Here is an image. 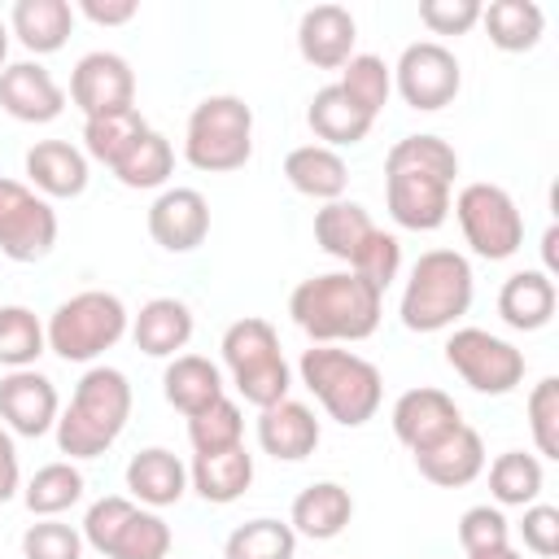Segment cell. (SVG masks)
Masks as SVG:
<instances>
[{"instance_id":"cell-1","label":"cell","mask_w":559,"mask_h":559,"mask_svg":"<svg viewBox=\"0 0 559 559\" xmlns=\"http://www.w3.org/2000/svg\"><path fill=\"white\" fill-rule=\"evenodd\" d=\"M459 153L441 135H402L384 157V201L397 227L437 231L450 218Z\"/></svg>"},{"instance_id":"cell-2","label":"cell","mask_w":559,"mask_h":559,"mask_svg":"<svg viewBox=\"0 0 559 559\" xmlns=\"http://www.w3.org/2000/svg\"><path fill=\"white\" fill-rule=\"evenodd\" d=\"M384 293L367 284L354 271H328L310 275L293 288L288 314L293 323L314 341V345H336V341H367L380 328Z\"/></svg>"},{"instance_id":"cell-3","label":"cell","mask_w":559,"mask_h":559,"mask_svg":"<svg viewBox=\"0 0 559 559\" xmlns=\"http://www.w3.org/2000/svg\"><path fill=\"white\" fill-rule=\"evenodd\" d=\"M131 419V380L118 367H87L70 406L57 415V450L70 459L105 454Z\"/></svg>"},{"instance_id":"cell-4","label":"cell","mask_w":559,"mask_h":559,"mask_svg":"<svg viewBox=\"0 0 559 559\" xmlns=\"http://www.w3.org/2000/svg\"><path fill=\"white\" fill-rule=\"evenodd\" d=\"M297 371H301V384L314 393V402L328 411V419H336L341 428H362L367 419H376V411L384 402L380 367L354 349L310 345L301 354Z\"/></svg>"},{"instance_id":"cell-5","label":"cell","mask_w":559,"mask_h":559,"mask_svg":"<svg viewBox=\"0 0 559 559\" xmlns=\"http://www.w3.org/2000/svg\"><path fill=\"white\" fill-rule=\"evenodd\" d=\"M472 293H476L472 262L463 253H454V249H428L411 266V280L402 288V310L397 314L419 336L445 332L472 310Z\"/></svg>"},{"instance_id":"cell-6","label":"cell","mask_w":559,"mask_h":559,"mask_svg":"<svg viewBox=\"0 0 559 559\" xmlns=\"http://www.w3.org/2000/svg\"><path fill=\"white\" fill-rule=\"evenodd\" d=\"M183 157L205 175L240 170L253 157V109L231 92L197 100L183 131Z\"/></svg>"},{"instance_id":"cell-7","label":"cell","mask_w":559,"mask_h":559,"mask_svg":"<svg viewBox=\"0 0 559 559\" xmlns=\"http://www.w3.org/2000/svg\"><path fill=\"white\" fill-rule=\"evenodd\" d=\"M223 362L231 371V384L236 393L249 402V406H275L288 397L293 389V371L284 362V349H280V336L266 319L258 314H245L236 319L227 332H223Z\"/></svg>"},{"instance_id":"cell-8","label":"cell","mask_w":559,"mask_h":559,"mask_svg":"<svg viewBox=\"0 0 559 559\" xmlns=\"http://www.w3.org/2000/svg\"><path fill=\"white\" fill-rule=\"evenodd\" d=\"M131 332V314L122 306L118 293L105 288H87L74 293L70 301H61L44 328L48 349L66 362H96L105 349H114L122 336Z\"/></svg>"},{"instance_id":"cell-9","label":"cell","mask_w":559,"mask_h":559,"mask_svg":"<svg viewBox=\"0 0 559 559\" xmlns=\"http://www.w3.org/2000/svg\"><path fill=\"white\" fill-rule=\"evenodd\" d=\"M450 205H454L463 240L472 245L476 258L507 262V258L520 253V245H524V214H520V205L511 201L507 188L476 179V183H463Z\"/></svg>"},{"instance_id":"cell-10","label":"cell","mask_w":559,"mask_h":559,"mask_svg":"<svg viewBox=\"0 0 559 559\" xmlns=\"http://www.w3.org/2000/svg\"><path fill=\"white\" fill-rule=\"evenodd\" d=\"M445 362L463 376L467 389L502 397L524 380V349H515L511 341L485 332V328H459L445 341Z\"/></svg>"},{"instance_id":"cell-11","label":"cell","mask_w":559,"mask_h":559,"mask_svg":"<svg viewBox=\"0 0 559 559\" xmlns=\"http://www.w3.org/2000/svg\"><path fill=\"white\" fill-rule=\"evenodd\" d=\"M57 245V210L26 183L0 175V253L9 262H39Z\"/></svg>"},{"instance_id":"cell-12","label":"cell","mask_w":559,"mask_h":559,"mask_svg":"<svg viewBox=\"0 0 559 559\" xmlns=\"http://www.w3.org/2000/svg\"><path fill=\"white\" fill-rule=\"evenodd\" d=\"M393 87L397 96L419 109V114H437L445 109L459 87H463V70H459V57L437 44V39H419V44H406L397 66H393Z\"/></svg>"},{"instance_id":"cell-13","label":"cell","mask_w":559,"mask_h":559,"mask_svg":"<svg viewBox=\"0 0 559 559\" xmlns=\"http://www.w3.org/2000/svg\"><path fill=\"white\" fill-rule=\"evenodd\" d=\"M70 100L83 109V118L131 109L135 105V74L127 66V57L105 52V48L79 57V66L70 74Z\"/></svg>"},{"instance_id":"cell-14","label":"cell","mask_w":559,"mask_h":559,"mask_svg":"<svg viewBox=\"0 0 559 559\" xmlns=\"http://www.w3.org/2000/svg\"><path fill=\"white\" fill-rule=\"evenodd\" d=\"M57 415H61L57 384L44 371L22 367V371H9L0 380V419H4L9 432L44 437L48 428H57Z\"/></svg>"},{"instance_id":"cell-15","label":"cell","mask_w":559,"mask_h":559,"mask_svg":"<svg viewBox=\"0 0 559 559\" xmlns=\"http://www.w3.org/2000/svg\"><path fill=\"white\" fill-rule=\"evenodd\" d=\"M463 424L454 397L445 389H432V384H419V389H406L397 402H393V437L419 454L428 445H437L445 432H454Z\"/></svg>"},{"instance_id":"cell-16","label":"cell","mask_w":559,"mask_h":559,"mask_svg":"<svg viewBox=\"0 0 559 559\" xmlns=\"http://www.w3.org/2000/svg\"><path fill=\"white\" fill-rule=\"evenodd\" d=\"M148 236L166 253H192L210 236V201L197 188H166L148 205Z\"/></svg>"},{"instance_id":"cell-17","label":"cell","mask_w":559,"mask_h":559,"mask_svg":"<svg viewBox=\"0 0 559 559\" xmlns=\"http://www.w3.org/2000/svg\"><path fill=\"white\" fill-rule=\"evenodd\" d=\"M0 109L17 122H52L66 109L61 83L39 61H13L0 70Z\"/></svg>"},{"instance_id":"cell-18","label":"cell","mask_w":559,"mask_h":559,"mask_svg":"<svg viewBox=\"0 0 559 559\" xmlns=\"http://www.w3.org/2000/svg\"><path fill=\"white\" fill-rule=\"evenodd\" d=\"M354 39H358V26L345 4H314L297 22V52L314 70H341L354 57Z\"/></svg>"},{"instance_id":"cell-19","label":"cell","mask_w":559,"mask_h":559,"mask_svg":"<svg viewBox=\"0 0 559 559\" xmlns=\"http://www.w3.org/2000/svg\"><path fill=\"white\" fill-rule=\"evenodd\" d=\"M258 445L262 454L280 459V463H301L306 454H314L319 445V419L306 402H275L258 411Z\"/></svg>"},{"instance_id":"cell-20","label":"cell","mask_w":559,"mask_h":559,"mask_svg":"<svg viewBox=\"0 0 559 559\" xmlns=\"http://www.w3.org/2000/svg\"><path fill=\"white\" fill-rule=\"evenodd\" d=\"M415 467L424 480L441 485V489H463L485 472V441L472 424H459L454 432H445L437 445L415 454Z\"/></svg>"},{"instance_id":"cell-21","label":"cell","mask_w":559,"mask_h":559,"mask_svg":"<svg viewBox=\"0 0 559 559\" xmlns=\"http://www.w3.org/2000/svg\"><path fill=\"white\" fill-rule=\"evenodd\" d=\"M354 520V498L345 485L336 480H314L293 498L288 511V528L310 537V542H332L345 533V524Z\"/></svg>"},{"instance_id":"cell-22","label":"cell","mask_w":559,"mask_h":559,"mask_svg":"<svg viewBox=\"0 0 559 559\" xmlns=\"http://www.w3.org/2000/svg\"><path fill=\"white\" fill-rule=\"evenodd\" d=\"M26 175L44 201L79 197L87 188V153L74 148L70 140H39L26 148Z\"/></svg>"},{"instance_id":"cell-23","label":"cell","mask_w":559,"mask_h":559,"mask_svg":"<svg viewBox=\"0 0 559 559\" xmlns=\"http://www.w3.org/2000/svg\"><path fill=\"white\" fill-rule=\"evenodd\" d=\"M555 306H559V288L546 271H515L498 288V314L515 332H542L555 319Z\"/></svg>"},{"instance_id":"cell-24","label":"cell","mask_w":559,"mask_h":559,"mask_svg":"<svg viewBox=\"0 0 559 559\" xmlns=\"http://www.w3.org/2000/svg\"><path fill=\"white\" fill-rule=\"evenodd\" d=\"M127 489H131V498L144 502L148 511L175 507V502L188 493V467L179 463L175 450L148 445V450L131 454V463H127Z\"/></svg>"},{"instance_id":"cell-25","label":"cell","mask_w":559,"mask_h":559,"mask_svg":"<svg viewBox=\"0 0 559 559\" xmlns=\"http://www.w3.org/2000/svg\"><path fill=\"white\" fill-rule=\"evenodd\" d=\"M131 341L148 358H175L192 341V310L179 297H153L131 319Z\"/></svg>"},{"instance_id":"cell-26","label":"cell","mask_w":559,"mask_h":559,"mask_svg":"<svg viewBox=\"0 0 559 559\" xmlns=\"http://www.w3.org/2000/svg\"><path fill=\"white\" fill-rule=\"evenodd\" d=\"M162 393L166 402L179 411V415H201L205 406H214L218 397H227V384H223V371L201 358V354H175L162 371Z\"/></svg>"},{"instance_id":"cell-27","label":"cell","mask_w":559,"mask_h":559,"mask_svg":"<svg viewBox=\"0 0 559 559\" xmlns=\"http://www.w3.org/2000/svg\"><path fill=\"white\" fill-rule=\"evenodd\" d=\"M9 31L17 35V44L35 57L66 48L70 31H74V9L70 0H17L9 9Z\"/></svg>"},{"instance_id":"cell-28","label":"cell","mask_w":559,"mask_h":559,"mask_svg":"<svg viewBox=\"0 0 559 559\" xmlns=\"http://www.w3.org/2000/svg\"><path fill=\"white\" fill-rule=\"evenodd\" d=\"M306 122H310V131L323 140V148L358 144V140H367V131L376 127V118H371L367 109H358V105L341 92V83H328V87H319V92L310 96Z\"/></svg>"},{"instance_id":"cell-29","label":"cell","mask_w":559,"mask_h":559,"mask_svg":"<svg viewBox=\"0 0 559 559\" xmlns=\"http://www.w3.org/2000/svg\"><path fill=\"white\" fill-rule=\"evenodd\" d=\"M284 179L310 197V201H341L345 197V183H349V166L336 148H323V144H301L284 157Z\"/></svg>"},{"instance_id":"cell-30","label":"cell","mask_w":559,"mask_h":559,"mask_svg":"<svg viewBox=\"0 0 559 559\" xmlns=\"http://www.w3.org/2000/svg\"><path fill=\"white\" fill-rule=\"evenodd\" d=\"M371 231H376V223H371L367 205H358V201L341 197V201H328V205L314 210V240H319V249L328 258L345 262V266H354V258L362 253Z\"/></svg>"},{"instance_id":"cell-31","label":"cell","mask_w":559,"mask_h":559,"mask_svg":"<svg viewBox=\"0 0 559 559\" xmlns=\"http://www.w3.org/2000/svg\"><path fill=\"white\" fill-rule=\"evenodd\" d=\"M188 485L214 502V507H227L236 498H245V489L253 485V454L245 445L236 450H223V454H197L192 467H188Z\"/></svg>"},{"instance_id":"cell-32","label":"cell","mask_w":559,"mask_h":559,"mask_svg":"<svg viewBox=\"0 0 559 559\" xmlns=\"http://www.w3.org/2000/svg\"><path fill=\"white\" fill-rule=\"evenodd\" d=\"M480 26L493 48L528 52V48H537V39L546 31V13L533 0H493V4H480Z\"/></svg>"},{"instance_id":"cell-33","label":"cell","mask_w":559,"mask_h":559,"mask_svg":"<svg viewBox=\"0 0 559 559\" xmlns=\"http://www.w3.org/2000/svg\"><path fill=\"white\" fill-rule=\"evenodd\" d=\"M148 131V122L140 118V109L131 105V109H118V114H100V118H87L83 122V153L92 157V162H100V166H118L122 162V153L140 140Z\"/></svg>"},{"instance_id":"cell-34","label":"cell","mask_w":559,"mask_h":559,"mask_svg":"<svg viewBox=\"0 0 559 559\" xmlns=\"http://www.w3.org/2000/svg\"><path fill=\"white\" fill-rule=\"evenodd\" d=\"M542 485H546V472H542L537 454L507 450L489 463V493L498 507H528V502H537Z\"/></svg>"},{"instance_id":"cell-35","label":"cell","mask_w":559,"mask_h":559,"mask_svg":"<svg viewBox=\"0 0 559 559\" xmlns=\"http://www.w3.org/2000/svg\"><path fill=\"white\" fill-rule=\"evenodd\" d=\"M79 498H83V472H79L74 463H44V467L26 480V489H22L26 511L39 515V520H57V515L70 511Z\"/></svg>"},{"instance_id":"cell-36","label":"cell","mask_w":559,"mask_h":559,"mask_svg":"<svg viewBox=\"0 0 559 559\" xmlns=\"http://www.w3.org/2000/svg\"><path fill=\"white\" fill-rule=\"evenodd\" d=\"M293 550H297V533L271 515L236 524L223 542V559H293Z\"/></svg>"},{"instance_id":"cell-37","label":"cell","mask_w":559,"mask_h":559,"mask_svg":"<svg viewBox=\"0 0 559 559\" xmlns=\"http://www.w3.org/2000/svg\"><path fill=\"white\" fill-rule=\"evenodd\" d=\"M170 170H175V148H170V140L162 135V131H144L127 153H122V162L114 166V175H118V183L122 188H162L166 179H170Z\"/></svg>"},{"instance_id":"cell-38","label":"cell","mask_w":559,"mask_h":559,"mask_svg":"<svg viewBox=\"0 0 559 559\" xmlns=\"http://www.w3.org/2000/svg\"><path fill=\"white\" fill-rule=\"evenodd\" d=\"M341 92L376 118L393 96V66H384V57H376V52H354L341 66Z\"/></svg>"},{"instance_id":"cell-39","label":"cell","mask_w":559,"mask_h":559,"mask_svg":"<svg viewBox=\"0 0 559 559\" xmlns=\"http://www.w3.org/2000/svg\"><path fill=\"white\" fill-rule=\"evenodd\" d=\"M170 542H175V537H170V524H166L157 511L135 507V511L122 520V528L114 533L105 559H166V555H170Z\"/></svg>"},{"instance_id":"cell-40","label":"cell","mask_w":559,"mask_h":559,"mask_svg":"<svg viewBox=\"0 0 559 559\" xmlns=\"http://www.w3.org/2000/svg\"><path fill=\"white\" fill-rule=\"evenodd\" d=\"M48 349L44 323L26 306H0V367L22 371L35 367V358Z\"/></svg>"},{"instance_id":"cell-41","label":"cell","mask_w":559,"mask_h":559,"mask_svg":"<svg viewBox=\"0 0 559 559\" xmlns=\"http://www.w3.org/2000/svg\"><path fill=\"white\" fill-rule=\"evenodd\" d=\"M188 441L197 454H223L245 445V415L231 397H218L214 406H205L201 415L188 419Z\"/></svg>"},{"instance_id":"cell-42","label":"cell","mask_w":559,"mask_h":559,"mask_svg":"<svg viewBox=\"0 0 559 559\" xmlns=\"http://www.w3.org/2000/svg\"><path fill=\"white\" fill-rule=\"evenodd\" d=\"M528 428L542 459H559V376H542L528 393Z\"/></svg>"},{"instance_id":"cell-43","label":"cell","mask_w":559,"mask_h":559,"mask_svg":"<svg viewBox=\"0 0 559 559\" xmlns=\"http://www.w3.org/2000/svg\"><path fill=\"white\" fill-rule=\"evenodd\" d=\"M459 546L463 555H489V550H502L511 546V524L498 507L480 502V507H467L459 515Z\"/></svg>"},{"instance_id":"cell-44","label":"cell","mask_w":559,"mask_h":559,"mask_svg":"<svg viewBox=\"0 0 559 559\" xmlns=\"http://www.w3.org/2000/svg\"><path fill=\"white\" fill-rule=\"evenodd\" d=\"M22 559H83V533L61 520H39L22 533Z\"/></svg>"},{"instance_id":"cell-45","label":"cell","mask_w":559,"mask_h":559,"mask_svg":"<svg viewBox=\"0 0 559 559\" xmlns=\"http://www.w3.org/2000/svg\"><path fill=\"white\" fill-rule=\"evenodd\" d=\"M354 275H362L367 284H376L380 293L397 280V271H402V240L393 236V231H371V240L362 245V253L354 258V266H349Z\"/></svg>"},{"instance_id":"cell-46","label":"cell","mask_w":559,"mask_h":559,"mask_svg":"<svg viewBox=\"0 0 559 559\" xmlns=\"http://www.w3.org/2000/svg\"><path fill=\"white\" fill-rule=\"evenodd\" d=\"M135 511V502L131 498H122V493H109V498H96L92 507H87V515H83V546H92L96 555H109V542H114V533H118V524L127 520Z\"/></svg>"},{"instance_id":"cell-47","label":"cell","mask_w":559,"mask_h":559,"mask_svg":"<svg viewBox=\"0 0 559 559\" xmlns=\"http://www.w3.org/2000/svg\"><path fill=\"white\" fill-rule=\"evenodd\" d=\"M419 22L432 35H467L480 22V0H419Z\"/></svg>"},{"instance_id":"cell-48","label":"cell","mask_w":559,"mask_h":559,"mask_svg":"<svg viewBox=\"0 0 559 559\" xmlns=\"http://www.w3.org/2000/svg\"><path fill=\"white\" fill-rule=\"evenodd\" d=\"M520 537L533 555L542 559H555L559 555V507L550 502H528L524 507V520H520Z\"/></svg>"},{"instance_id":"cell-49","label":"cell","mask_w":559,"mask_h":559,"mask_svg":"<svg viewBox=\"0 0 559 559\" xmlns=\"http://www.w3.org/2000/svg\"><path fill=\"white\" fill-rule=\"evenodd\" d=\"M79 13L96 26H127L140 13V4L135 0H79Z\"/></svg>"},{"instance_id":"cell-50","label":"cell","mask_w":559,"mask_h":559,"mask_svg":"<svg viewBox=\"0 0 559 559\" xmlns=\"http://www.w3.org/2000/svg\"><path fill=\"white\" fill-rule=\"evenodd\" d=\"M22 485V467H17V445L9 437V428H0V502H9Z\"/></svg>"},{"instance_id":"cell-51","label":"cell","mask_w":559,"mask_h":559,"mask_svg":"<svg viewBox=\"0 0 559 559\" xmlns=\"http://www.w3.org/2000/svg\"><path fill=\"white\" fill-rule=\"evenodd\" d=\"M555 245H559V227L550 223V227H546V236H542V258H546V275H555V271H559V249H555Z\"/></svg>"},{"instance_id":"cell-52","label":"cell","mask_w":559,"mask_h":559,"mask_svg":"<svg viewBox=\"0 0 559 559\" xmlns=\"http://www.w3.org/2000/svg\"><path fill=\"white\" fill-rule=\"evenodd\" d=\"M467 559H524L520 550H511V546H502V550H489V555H467Z\"/></svg>"},{"instance_id":"cell-53","label":"cell","mask_w":559,"mask_h":559,"mask_svg":"<svg viewBox=\"0 0 559 559\" xmlns=\"http://www.w3.org/2000/svg\"><path fill=\"white\" fill-rule=\"evenodd\" d=\"M4 57H9V26L0 22V70H4Z\"/></svg>"}]
</instances>
